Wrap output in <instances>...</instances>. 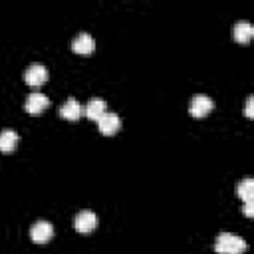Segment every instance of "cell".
<instances>
[{
  "label": "cell",
  "mask_w": 254,
  "mask_h": 254,
  "mask_svg": "<svg viewBox=\"0 0 254 254\" xmlns=\"http://www.w3.org/2000/svg\"><path fill=\"white\" fill-rule=\"evenodd\" d=\"M214 250L218 254H242L246 250V240L232 232H220L216 236Z\"/></svg>",
  "instance_id": "obj_1"
},
{
  "label": "cell",
  "mask_w": 254,
  "mask_h": 254,
  "mask_svg": "<svg viewBox=\"0 0 254 254\" xmlns=\"http://www.w3.org/2000/svg\"><path fill=\"white\" fill-rule=\"evenodd\" d=\"M97 214L91 212V210H79L75 216H73V226L77 232H91L95 226H97Z\"/></svg>",
  "instance_id": "obj_2"
},
{
  "label": "cell",
  "mask_w": 254,
  "mask_h": 254,
  "mask_svg": "<svg viewBox=\"0 0 254 254\" xmlns=\"http://www.w3.org/2000/svg\"><path fill=\"white\" fill-rule=\"evenodd\" d=\"M30 236H32V240L38 242V244L48 242V240L54 236V224L48 222V220H38V222L32 224V228H30Z\"/></svg>",
  "instance_id": "obj_3"
},
{
  "label": "cell",
  "mask_w": 254,
  "mask_h": 254,
  "mask_svg": "<svg viewBox=\"0 0 254 254\" xmlns=\"http://www.w3.org/2000/svg\"><path fill=\"white\" fill-rule=\"evenodd\" d=\"M212 107H214V101H212L208 95H204V93H196V95L190 99V115H192V117H202V115H206Z\"/></svg>",
  "instance_id": "obj_4"
},
{
  "label": "cell",
  "mask_w": 254,
  "mask_h": 254,
  "mask_svg": "<svg viewBox=\"0 0 254 254\" xmlns=\"http://www.w3.org/2000/svg\"><path fill=\"white\" fill-rule=\"evenodd\" d=\"M97 127H99V131H101L103 135H113V133H117V129L121 127V119H119L117 113L105 111V113L97 119Z\"/></svg>",
  "instance_id": "obj_5"
},
{
  "label": "cell",
  "mask_w": 254,
  "mask_h": 254,
  "mask_svg": "<svg viewBox=\"0 0 254 254\" xmlns=\"http://www.w3.org/2000/svg\"><path fill=\"white\" fill-rule=\"evenodd\" d=\"M24 79H26L30 85H42V83L48 79V67H46L44 64H32V65L26 67Z\"/></svg>",
  "instance_id": "obj_6"
},
{
  "label": "cell",
  "mask_w": 254,
  "mask_h": 254,
  "mask_svg": "<svg viewBox=\"0 0 254 254\" xmlns=\"http://www.w3.org/2000/svg\"><path fill=\"white\" fill-rule=\"evenodd\" d=\"M48 105H50L48 95H44V93H40V91L30 93V95L26 97V103H24L26 111H28V113H34V115H36V113H40V111H44Z\"/></svg>",
  "instance_id": "obj_7"
},
{
  "label": "cell",
  "mask_w": 254,
  "mask_h": 254,
  "mask_svg": "<svg viewBox=\"0 0 254 254\" xmlns=\"http://www.w3.org/2000/svg\"><path fill=\"white\" fill-rule=\"evenodd\" d=\"M60 115L65 117V119H79L83 115V105L75 99V97H67V101L60 107Z\"/></svg>",
  "instance_id": "obj_8"
},
{
  "label": "cell",
  "mask_w": 254,
  "mask_h": 254,
  "mask_svg": "<svg viewBox=\"0 0 254 254\" xmlns=\"http://www.w3.org/2000/svg\"><path fill=\"white\" fill-rule=\"evenodd\" d=\"M107 111V103L101 97H91L85 105H83V115H87L89 119H99L103 113Z\"/></svg>",
  "instance_id": "obj_9"
},
{
  "label": "cell",
  "mask_w": 254,
  "mask_h": 254,
  "mask_svg": "<svg viewBox=\"0 0 254 254\" xmlns=\"http://www.w3.org/2000/svg\"><path fill=\"white\" fill-rule=\"evenodd\" d=\"M93 38H91V34H87V32H79L75 38H73V42H71V48H73V52H77V54H89L91 50H93Z\"/></svg>",
  "instance_id": "obj_10"
},
{
  "label": "cell",
  "mask_w": 254,
  "mask_h": 254,
  "mask_svg": "<svg viewBox=\"0 0 254 254\" xmlns=\"http://www.w3.org/2000/svg\"><path fill=\"white\" fill-rule=\"evenodd\" d=\"M232 32H234V40H236V42H248V40L252 38V34H254V28H252L250 22L238 20V22L234 24Z\"/></svg>",
  "instance_id": "obj_11"
},
{
  "label": "cell",
  "mask_w": 254,
  "mask_h": 254,
  "mask_svg": "<svg viewBox=\"0 0 254 254\" xmlns=\"http://www.w3.org/2000/svg\"><path fill=\"white\" fill-rule=\"evenodd\" d=\"M236 194H238L244 202L254 200V181H252V179H242V181L236 185Z\"/></svg>",
  "instance_id": "obj_12"
},
{
  "label": "cell",
  "mask_w": 254,
  "mask_h": 254,
  "mask_svg": "<svg viewBox=\"0 0 254 254\" xmlns=\"http://www.w3.org/2000/svg\"><path fill=\"white\" fill-rule=\"evenodd\" d=\"M16 143H18V133L14 129L0 131V151L8 153V151H12L16 147Z\"/></svg>",
  "instance_id": "obj_13"
},
{
  "label": "cell",
  "mask_w": 254,
  "mask_h": 254,
  "mask_svg": "<svg viewBox=\"0 0 254 254\" xmlns=\"http://www.w3.org/2000/svg\"><path fill=\"white\" fill-rule=\"evenodd\" d=\"M244 113H246V117H252V95H248V99H246V109H244Z\"/></svg>",
  "instance_id": "obj_14"
},
{
  "label": "cell",
  "mask_w": 254,
  "mask_h": 254,
  "mask_svg": "<svg viewBox=\"0 0 254 254\" xmlns=\"http://www.w3.org/2000/svg\"><path fill=\"white\" fill-rule=\"evenodd\" d=\"M252 206H254V200L244 202V214H246V216H252Z\"/></svg>",
  "instance_id": "obj_15"
}]
</instances>
